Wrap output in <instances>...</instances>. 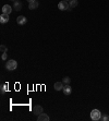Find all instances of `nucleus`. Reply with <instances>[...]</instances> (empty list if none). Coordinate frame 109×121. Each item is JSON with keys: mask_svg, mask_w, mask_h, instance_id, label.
<instances>
[{"mask_svg": "<svg viewBox=\"0 0 109 121\" xmlns=\"http://www.w3.org/2000/svg\"><path fill=\"white\" fill-rule=\"evenodd\" d=\"M49 117L48 115H46V113H40L39 116L37 117V120L38 121H49Z\"/></svg>", "mask_w": 109, "mask_h": 121, "instance_id": "nucleus-9", "label": "nucleus"}, {"mask_svg": "<svg viewBox=\"0 0 109 121\" xmlns=\"http://www.w3.org/2000/svg\"><path fill=\"white\" fill-rule=\"evenodd\" d=\"M58 8H59V10H61V11L71 10L69 2H68V1H66V0H62V1H60V2H59V4H58Z\"/></svg>", "mask_w": 109, "mask_h": 121, "instance_id": "nucleus-3", "label": "nucleus"}, {"mask_svg": "<svg viewBox=\"0 0 109 121\" xmlns=\"http://www.w3.org/2000/svg\"><path fill=\"white\" fill-rule=\"evenodd\" d=\"M29 1V3H31V2H33V1H35V0H27Z\"/></svg>", "mask_w": 109, "mask_h": 121, "instance_id": "nucleus-19", "label": "nucleus"}, {"mask_svg": "<svg viewBox=\"0 0 109 121\" xmlns=\"http://www.w3.org/2000/svg\"><path fill=\"white\" fill-rule=\"evenodd\" d=\"M17 68V62L15 61V60L11 59V60H9V61H7L6 69L8 71H13V70H15Z\"/></svg>", "mask_w": 109, "mask_h": 121, "instance_id": "nucleus-1", "label": "nucleus"}, {"mask_svg": "<svg viewBox=\"0 0 109 121\" xmlns=\"http://www.w3.org/2000/svg\"><path fill=\"white\" fill-rule=\"evenodd\" d=\"M9 21V14H6V13H2L0 15V23L1 24H4Z\"/></svg>", "mask_w": 109, "mask_h": 121, "instance_id": "nucleus-7", "label": "nucleus"}, {"mask_svg": "<svg viewBox=\"0 0 109 121\" xmlns=\"http://www.w3.org/2000/svg\"><path fill=\"white\" fill-rule=\"evenodd\" d=\"M70 81H71V79H70L69 76H64L62 80V82L64 83V84H70Z\"/></svg>", "mask_w": 109, "mask_h": 121, "instance_id": "nucleus-14", "label": "nucleus"}, {"mask_svg": "<svg viewBox=\"0 0 109 121\" xmlns=\"http://www.w3.org/2000/svg\"><path fill=\"white\" fill-rule=\"evenodd\" d=\"M101 113L98 109H93L91 111V119L92 120L97 121V120H101Z\"/></svg>", "mask_w": 109, "mask_h": 121, "instance_id": "nucleus-2", "label": "nucleus"}, {"mask_svg": "<svg viewBox=\"0 0 109 121\" xmlns=\"http://www.w3.org/2000/svg\"><path fill=\"white\" fill-rule=\"evenodd\" d=\"M7 57H8V55H7V52H2V56H1V58H2V60H6Z\"/></svg>", "mask_w": 109, "mask_h": 121, "instance_id": "nucleus-17", "label": "nucleus"}, {"mask_svg": "<svg viewBox=\"0 0 109 121\" xmlns=\"http://www.w3.org/2000/svg\"><path fill=\"white\" fill-rule=\"evenodd\" d=\"M54 90H56V91L63 90V83H62V82H56V83H54Z\"/></svg>", "mask_w": 109, "mask_h": 121, "instance_id": "nucleus-11", "label": "nucleus"}, {"mask_svg": "<svg viewBox=\"0 0 109 121\" xmlns=\"http://www.w3.org/2000/svg\"><path fill=\"white\" fill-rule=\"evenodd\" d=\"M12 1H15V0H12Z\"/></svg>", "mask_w": 109, "mask_h": 121, "instance_id": "nucleus-20", "label": "nucleus"}, {"mask_svg": "<svg viewBox=\"0 0 109 121\" xmlns=\"http://www.w3.org/2000/svg\"><path fill=\"white\" fill-rule=\"evenodd\" d=\"M101 120H103V121H109V116L108 115H103V117L101 118Z\"/></svg>", "mask_w": 109, "mask_h": 121, "instance_id": "nucleus-15", "label": "nucleus"}, {"mask_svg": "<svg viewBox=\"0 0 109 121\" xmlns=\"http://www.w3.org/2000/svg\"><path fill=\"white\" fill-rule=\"evenodd\" d=\"M26 22H27V19L24 15H20L17 17V23L20 25H24V24H26Z\"/></svg>", "mask_w": 109, "mask_h": 121, "instance_id": "nucleus-5", "label": "nucleus"}, {"mask_svg": "<svg viewBox=\"0 0 109 121\" xmlns=\"http://www.w3.org/2000/svg\"><path fill=\"white\" fill-rule=\"evenodd\" d=\"M4 91H6V86L4 85H1V93H4Z\"/></svg>", "mask_w": 109, "mask_h": 121, "instance_id": "nucleus-18", "label": "nucleus"}, {"mask_svg": "<svg viewBox=\"0 0 109 121\" xmlns=\"http://www.w3.org/2000/svg\"><path fill=\"white\" fill-rule=\"evenodd\" d=\"M0 50L2 51V52H7V47L4 45H1L0 46Z\"/></svg>", "mask_w": 109, "mask_h": 121, "instance_id": "nucleus-16", "label": "nucleus"}, {"mask_svg": "<svg viewBox=\"0 0 109 121\" xmlns=\"http://www.w3.org/2000/svg\"><path fill=\"white\" fill-rule=\"evenodd\" d=\"M66 1H67V0H66Z\"/></svg>", "mask_w": 109, "mask_h": 121, "instance_id": "nucleus-21", "label": "nucleus"}, {"mask_svg": "<svg viewBox=\"0 0 109 121\" xmlns=\"http://www.w3.org/2000/svg\"><path fill=\"white\" fill-rule=\"evenodd\" d=\"M38 6H39V3H38V1H33V2L29 3V9H31V10H35V9H37Z\"/></svg>", "mask_w": 109, "mask_h": 121, "instance_id": "nucleus-10", "label": "nucleus"}, {"mask_svg": "<svg viewBox=\"0 0 109 121\" xmlns=\"http://www.w3.org/2000/svg\"><path fill=\"white\" fill-rule=\"evenodd\" d=\"M43 111H44L43 107H42V106H39V105H36V106L33 108V113H34V115H36V116H39L40 113H43Z\"/></svg>", "mask_w": 109, "mask_h": 121, "instance_id": "nucleus-4", "label": "nucleus"}, {"mask_svg": "<svg viewBox=\"0 0 109 121\" xmlns=\"http://www.w3.org/2000/svg\"><path fill=\"white\" fill-rule=\"evenodd\" d=\"M63 94L66 96H69L70 94L72 93V88H71V86H70L69 84H66L64 86H63Z\"/></svg>", "mask_w": 109, "mask_h": 121, "instance_id": "nucleus-6", "label": "nucleus"}, {"mask_svg": "<svg viewBox=\"0 0 109 121\" xmlns=\"http://www.w3.org/2000/svg\"><path fill=\"white\" fill-rule=\"evenodd\" d=\"M14 9L17 10V11H20V10H22V2H20V1L15 0V1H14Z\"/></svg>", "mask_w": 109, "mask_h": 121, "instance_id": "nucleus-12", "label": "nucleus"}, {"mask_svg": "<svg viewBox=\"0 0 109 121\" xmlns=\"http://www.w3.org/2000/svg\"><path fill=\"white\" fill-rule=\"evenodd\" d=\"M12 12V8L11 6H9V4H4L2 7V13H6V14H10Z\"/></svg>", "mask_w": 109, "mask_h": 121, "instance_id": "nucleus-8", "label": "nucleus"}, {"mask_svg": "<svg viewBox=\"0 0 109 121\" xmlns=\"http://www.w3.org/2000/svg\"><path fill=\"white\" fill-rule=\"evenodd\" d=\"M69 4H70V8H75V7L78 6V0H70V2H69Z\"/></svg>", "mask_w": 109, "mask_h": 121, "instance_id": "nucleus-13", "label": "nucleus"}]
</instances>
